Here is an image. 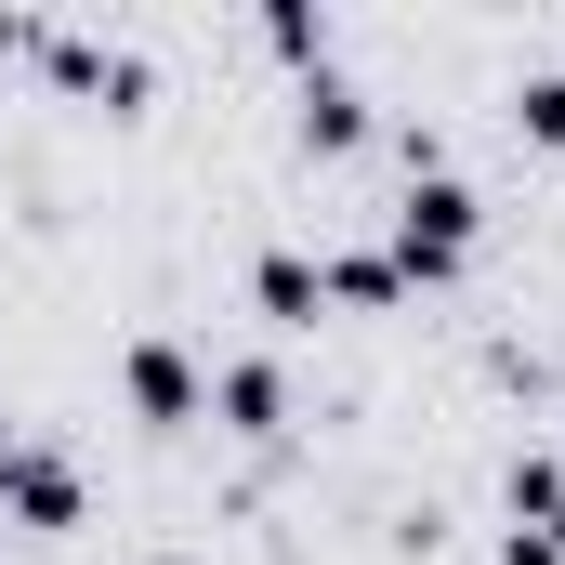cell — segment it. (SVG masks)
<instances>
[{
    "instance_id": "obj_1",
    "label": "cell",
    "mask_w": 565,
    "mask_h": 565,
    "mask_svg": "<svg viewBox=\"0 0 565 565\" xmlns=\"http://www.w3.org/2000/svg\"><path fill=\"white\" fill-rule=\"evenodd\" d=\"M460 250H473V184L422 158L395 198V277H460Z\"/></svg>"
},
{
    "instance_id": "obj_2",
    "label": "cell",
    "mask_w": 565,
    "mask_h": 565,
    "mask_svg": "<svg viewBox=\"0 0 565 565\" xmlns=\"http://www.w3.org/2000/svg\"><path fill=\"white\" fill-rule=\"evenodd\" d=\"M0 513H26V526L53 540V526H79V473H66L53 447H13V434H0Z\"/></svg>"
},
{
    "instance_id": "obj_3",
    "label": "cell",
    "mask_w": 565,
    "mask_h": 565,
    "mask_svg": "<svg viewBox=\"0 0 565 565\" xmlns=\"http://www.w3.org/2000/svg\"><path fill=\"white\" fill-rule=\"evenodd\" d=\"M132 408H145V422H198V369H184V342H132Z\"/></svg>"
},
{
    "instance_id": "obj_4",
    "label": "cell",
    "mask_w": 565,
    "mask_h": 565,
    "mask_svg": "<svg viewBox=\"0 0 565 565\" xmlns=\"http://www.w3.org/2000/svg\"><path fill=\"white\" fill-rule=\"evenodd\" d=\"M224 422H237V434H277V422H289V382L264 369V355H237V369H224Z\"/></svg>"
},
{
    "instance_id": "obj_5",
    "label": "cell",
    "mask_w": 565,
    "mask_h": 565,
    "mask_svg": "<svg viewBox=\"0 0 565 565\" xmlns=\"http://www.w3.org/2000/svg\"><path fill=\"white\" fill-rule=\"evenodd\" d=\"M302 132H316V145H355V132H369L355 79H329V66H316V79H302Z\"/></svg>"
},
{
    "instance_id": "obj_6",
    "label": "cell",
    "mask_w": 565,
    "mask_h": 565,
    "mask_svg": "<svg viewBox=\"0 0 565 565\" xmlns=\"http://www.w3.org/2000/svg\"><path fill=\"white\" fill-rule=\"evenodd\" d=\"M316 289H342V302H395V250H342V264H316Z\"/></svg>"
},
{
    "instance_id": "obj_7",
    "label": "cell",
    "mask_w": 565,
    "mask_h": 565,
    "mask_svg": "<svg viewBox=\"0 0 565 565\" xmlns=\"http://www.w3.org/2000/svg\"><path fill=\"white\" fill-rule=\"evenodd\" d=\"M316 302H329V289H316V264H302V250H264V316H289V329H302Z\"/></svg>"
},
{
    "instance_id": "obj_8",
    "label": "cell",
    "mask_w": 565,
    "mask_h": 565,
    "mask_svg": "<svg viewBox=\"0 0 565 565\" xmlns=\"http://www.w3.org/2000/svg\"><path fill=\"white\" fill-rule=\"evenodd\" d=\"M513 119H526L540 145H565V79H526V93H513Z\"/></svg>"
}]
</instances>
